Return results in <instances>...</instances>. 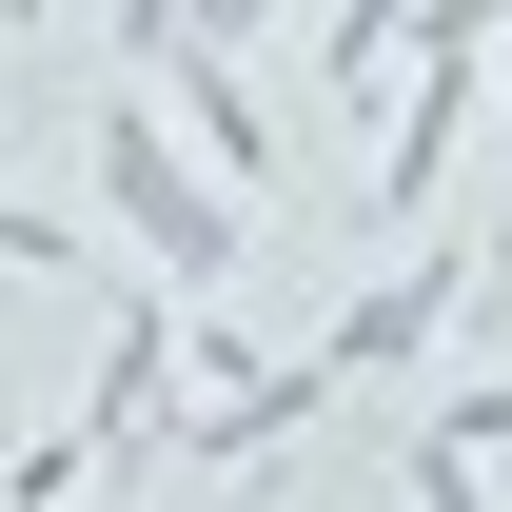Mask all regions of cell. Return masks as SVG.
<instances>
[{"label": "cell", "mask_w": 512, "mask_h": 512, "mask_svg": "<svg viewBox=\"0 0 512 512\" xmlns=\"http://www.w3.org/2000/svg\"><path fill=\"white\" fill-rule=\"evenodd\" d=\"M178 40H197V0H119V79H138V60H178Z\"/></svg>", "instance_id": "cell-10"}, {"label": "cell", "mask_w": 512, "mask_h": 512, "mask_svg": "<svg viewBox=\"0 0 512 512\" xmlns=\"http://www.w3.org/2000/svg\"><path fill=\"white\" fill-rule=\"evenodd\" d=\"M493 158H512V40H493Z\"/></svg>", "instance_id": "cell-11"}, {"label": "cell", "mask_w": 512, "mask_h": 512, "mask_svg": "<svg viewBox=\"0 0 512 512\" xmlns=\"http://www.w3.org/2000/svg\"><path fill=\"white\" fill-rule=\"evenodd\" d=\"M394 60H414V0H335L316 20V99L335 119H394Z\"/></svg>", "instance_id": "cell-6"}, {"label": "cell", "mask_w": 512, "mask_h": 512, "mask_svg": "<svg viewBox=\"0 0 512 512\" xmlns=\"http://www.w3.org/2000/svg\"><path fill=\"white\" fill-rule=\"evenodd\" d=\"M138 79H158V119H178L197 158L237 178V197H276V119H256V79H237V40H178V60H138Z\"/></svg>", "instance_id": "cell-4"}, {"label": "cell", "mask_w": 512, "mask_h": 512, "mask_svg": "<svg viewBox=\"0 0 512 512\" xmlns=\"http://www.w3.org/2000/svg\"><path fill=\"white\" fill-rule=\"evenodd\" d=\"M394 473H414L434 512H473V493H493V473H512V355H473V375L414 414V453H394Z\"/></svg>", "instance_id": "cell-5"}, {"label": "cell", "mask_w": 512, "mask_h": 512, "mask_svg": "<svg viewBox=\"0 0 512 512\" xmlns=\"http://www.w3.org/2000/svg\"><path fill=\"white\" fill-rule=\"evenodd\" d=\"M512 40V0H414V60H493Z\"/></svg>", "instance_id": "cell-8"}, {"label": "cell", "mask_w": 512, "mask_h": 512, "mask_svg": "<svg viewBox=\"0 0 512 512\" xmlns=\"http://www.w3.org/2000/svg\"><path fill=\"white\" fill-rule=\"evenodd\" d=\"M453 335H473V237H414L394 276H355V296H335L316 375H335V394H394V375H434Z\"/></svg>", "instance_id": "cell-3"}, {"label": "cell", "mask_w": 512, "mask_h": 512, "mask_svg": "<svg viewBox=\"0 0 512 512\" xmlns=\"http://www.w3.org/2000/svg\"><path fill=\"white\" fill-rule=\"evenodd\" d=\"M316 414H335V375H316V355H237V335H197L178 414H158V473H256V453H296Z\"/></svg>", "instance_id": "cell-2"}, {"label": "cell", "mask_w": 512, "mask_h": 512, "mask_svg": "<svg viewBox=\"0 0 512 512\" xmlns=\"http://www.w3.org/2000/svg\"><path fill=\"white\" fill-rule=\"evenodd\" d=\"M0 20H60V0H0Z\"/></svg>", "instance_id": "cell-12"}, {"label": "cell", "mask_w": 512, "mask_h": 512, "mask_svg": "<svg viewBox=\"0 0 512 512\" xmlns=\"http://www.w3.org/2000/svg\"><path fill=\"white\" fill-rule=\"evenodd\" d=\"M256 217H276V197H237V178H217V158L158 119V79H99V237H119L138 276L217 296V276L256 256Z\"/></svg>", "instance_id": "cell-1"}, {"label": "cell", "mask_w": 512, "mask_h": 512, "mask_svg": "<svg viewBox=\"0 0 512 512\" xmlns=\"http://www.w3.org/2000/svg\"><path fill=\"white\" fill-rule=\"evenodd\" d=\"M473 335H493V355H512V197H493V217H473Z\"/></svg>", "instance_id": "cell-9"}, {"label": "cell", "mask_w": 512, "mask_h": 512, "mask_svg": "<svg viewBox=\"0 0 512 512\" xmlns=\"http://www.w3.org/2000/svg\"><path fill=\"white\" fill-rule=\"evenodd\" d=\"M79 256H99L79 217H40V197H0V276H79Z\"/></svg>", "instance_id": "cell-7"}]
</instances>
